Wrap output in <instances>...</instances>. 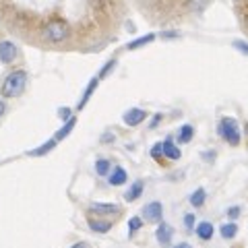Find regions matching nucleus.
Instances as JSON below:
<instances>
[{"label":"nucleus","instance_id":"1","mask_svg":"<svg viewBox=\"0 0 248 248\" xmlns=\"http://www.w3.org/2000/svg\"><path fill=\"white\" fill-rule=\"evenodd\" d=\"M27 73L25 71H13L6 75V79L2 81V87H0V91H2V97H19L23 95V91H25L27 87Z\"/></svg>","mask_w":248,"mask_h":248},{"label":"nucleus","instance_id":"2","mask_svg":"<svg viewBox=\"0 0 248 248\" xmlns=\"http://www.w3.org/2000/svg\"><path fill=\"white\" fill-rule=\"evenodd\" d=\"M68 35H71V27H68V23L62 21V19H52L44 25V37L52 44L64 42Z\"/></svg>","mask_w":248,"mask_h":248},{"label":"nucleus","instance_id":"3","mask_svg":"<svg viewBox=\"0 0 248 248\" xmlns=\"http://www.w3.org/2000/svg\"><path fill=\"white\" fill-rule=\"evenodd\" d=\"M217 130H219V137L226 143L234 145V147L240 145V128H238V122L234 118H223L219 122V126H217Z\"/></svg>","mask_w":248,"mask_h":248},{"label":"nucleus","instance_id":"4","mask_svg":"<svg viewBox=\"0 0 248 248\" xmlns=\"http://www.w3.org/2000/svg\"><path fill=\"white\" fill-rule=\"evenodd\" d=\"M17 58H19L17 46H15L13 42H9V40L0 42V62H2V64H13Z\"/></svg>","mask_w":248,"mask_h":248},{"label":"nucleus","instance_id":"5","mask_svg":"<svg viewBox=\"0 0 248 248\" xmlns=\"http://www.w3.org/2000/svg\"><path fill=\"white\" fill-rule=\"evenodd\" d=\"M143 215L147 221L157 223V221H161V215H164V205H161L159 201H153V203L143 207Z\"/></svg>","mask_w":248,"mask_h":248},{"label":"nucleus","instance_id":"6","mask_svg":"<svg viewBox=\"0 0 248 248\" xmlns=\"http://www.w3.org/2000/svg\"><path fill=\"white\" fill-rule=\"evenodd\" d=\"M147 118V112L145 110H141V108H130L128 112H124V124L126 126H139L143 120Z\"/></svg>","mask_w":248,"mask_h":248},{"label":"nucleus","instance_id":"7","mask_svg":"<svg viewBox=\"0 0 248 248\" xmlns=\"http://www.w3.org/2000/svg\"><path fill=\"white\" fill-rule=\"evenodd\" d=\"M172 236H174V230L168 226V223L161 221L157 230H155V238H157V242L161 246H170V242H172Z\"/></svg>","mask_w":248,"mask_h":248},{"label":"nucleus","instance_id":"8","mask_svg":"<svg viewBox=\"0 0 248 248\" xmlns=\"http://www.w3.org/2000/svg\"><path fill=\"white\" fill-rule=\"evenodd\" d=\"M89 211L95 213V215H112V213H118L120 207L114 205V203H93L89 207Z\"/></svg>","mask_w":248,"mask_h":248},{"label":"nucleus","instance_id":"9","mask_svg":"<svg viewBox=\"0 0 248 248\" xmlns=\"http://www.w3.org/2000/svg\"><path fill=\"white\" fill-rule=\"evenodd\" d=\"M161 149H164V155L168 159H180V149H178V147L174 145V141L172 139H166L164 143H161Z\"/></svg>","mask_w":248,"mask_h":248},{"label":"nucleus","instance_id":"10","mask_svg":"<svg viewBox=\"0 0 248 248\" xmlns=\"http://www.w3.org/2000/svg\"><path fill=\"white\" fill-rule=\"evenodd\" d=\"M97 85H99V77H95V79H91V81H89V85H87V89H85V93H83V97H81L79 106H77V110H83V108H85V104L89 102L91 93L97 89Z\"/></svg>","mask_w":248,"mask_h":248},{"label":"nucleus","instance_id":"11","mask_svg":"<svg viewBox=\"0 0 248 248\" xmlns=\"http://www.w3.org/2000/svg\"><path fill=\"white\" fill-rule=\"evenodd\" d=\"M143 188H145V184H143L141 180H137V182H135V184L126 190V195H124V199H126L128 203H133V201H137L139 197L143 195Z\"/></svg>","mask_w":248,"mask_h":248},{"label":"nucleus","instance_id":"12","mask_svg":"<svg viewBox=\"0 0 248 248\" xmlns=\"http://www.w3.org/2000/svg\"><path fill=\"white\" fill-rule=\"evenodd\" d=\"M75 124H77V118H75V116H71V118H68V120L64 122V126H62V128L58 130V133H56V135H54V139H56V141H62V139H66L68 135H71V133H73Z\"/></svg>","mask_w":248,"mask_h":248},{"label":"nucleus","instance_id":"13","mask_svg":"<svg viewBox=\"0 0 248 248\" xmlns=\"http://www.w3.org/2000/svg\"><path fill=\"white\" fill-rule=\"evenodd\" d=\"M197 236L201 240H211L213 238V223H209V221L199 223L197 226Z\"/></svg>","mask_w":248,"mask_h":248},{"label":"nucleus","instance_id":"14","mask_svg":"<svg viewBox=\"0 0 248 248\" xmlns=\"http://www.w3.org/2000/svg\"><path fill=\"white\" fill-rule=\"evenodd\" d=\"M126 180H128L126 172H124L122 168H114V172L110 174V184L112 186H120V184H124Z\"/></svg>","mask_w":248,"mask_h":248},{"label":"nucleus","instance_id":"15","mask_svg":"<svg viewBox=\"0 0 248 248\" xmlns=\"http://www.w3.org/2000/svg\"><path fill=\"white\" fill-rule=\"evenodd\" d=\"M56 139H52V141H48V143H44V145H40V147H37V149H33V151H29V155H31V157H40V155H46V153H48V151H52L54 149V147H56Z\"/></svg>","mask_w":248,"mask_h":248},{"label":"nucleus","instance_id":"16","mask_svg":"<svg viewBox=\"0 0 248 248\" xmlns=\"http://www.w3.org/2000/svg\"><path fill=\"white\" fill-rule=\"evenodd\" d=\"M89 228H91L93 232H97V234H106V232L112 228V223H110V221H97V219H89Z\"/></svg>","mask_w":248,"mask_h":248},{"label":"nucleus","instance_id":"17","mask_svg":"<svg viewBox=\"0 0 248 248\" xmlns=\"http://www.w3.org/2000/svg\"><path fill=\"white\" fill-rule=\"evenodd\" d=\"M205 199H207V192H205V188H197V190L190 195V203H192V207H203Z\"/></svg>","mask_w":248,"mask_h":248},{"label":"nucleus","instance_id":"18","mask_svg":"<svg viewBox=\"0 0 248 248\" xmlns=\"http://www.w3.org/2000/svg\"><path fill=\"white\" fill-rule=\"evenodd\" d=\"M192 135H195V128H192L190 124H184V126L180 128V133H178V141L180 143H190Z\"/></svg>","mask_w":248,"mask_h":248},{"label":"nucleus","instance_id":"19","mask_svg":"<svg viewBox=\"0 0 248 248\" xmlns=\"http://www.w3.org/2000/svg\"><path fill=\"white\" fill-rule=\"evenodd\" d=\"M155 40V35L153 33H147L145 37H139V40H135V42H130L128 44V50H137V48H143V46H147V44H151Z\"/></svg>","mask_w":248,"mask_h":248},{"label":"nucleus","instance_id":"20","mask_svg":"<svg viewBox=\"0 0 248 248\" xmlns=\"http://www.w3.org/2000/svg\"><path fill=\"white\" fill-rule=\"evenodd\" d=\"M110 170H112V164L108 159H97L95 161V172L99 176H106V174H110Z\"/></svg>","mask_w":248,"mask_h":248},{"label":"nucleus","instance_id":"21","mask_svg":"<svg viewBox=\"0 0 248 248\" xmlns=\"http://www.w3.org/2000/svg\"><path fill=\"white\" fill-rule=\"evenodd\" d=\"M236 232H238V226L236 223H226V226H221V236L226 238V240H232L236 236Z\"/></svg>","mask_w":248,"mask_h":248},{"label":"nucleus","instance_id":"22","mask_svg":"<svg viewBox=\"0 0 248 248\" xmlns=\"http://www.w3.org/2000/svg\"><path fill=\"white\" fill-rule=\"evenodd\" d=\"M141 226H143V221L139 219V217H133V219L128 221V232H130V234H135L137 230H141Z\"/></svg>","mask_w":248,"mask_h":248},{"label":"nucleus","instance_id":"23","mask_svg":"<svg viewBox=\"0 0 248 248\" xmlns=\"http://www.w3.org/2000/svg\"><path fill=\"white\" fill-rule=\"evenodd\" d=\"M114 66H116V60H110V62H108V64H106V66L102 68V73H99V79H104V77H106L108 73H110Z\"/></svg>","mask_w":248,"mask_h":248},{"label":"nucleus","instance_id":"24","mask_svg":"<svg viewBox=\"0 0 248 248\" xmlns=\"http://www.w3.org/2000/svg\"><path fill=\"white\" fill-rule=\"evenodd\" d=\"M234 48H236V50H240L242 54H246V56H248V44H246V42H242V40L234 42Z\"/></svg>","mask_w":248,"mask_h":248},{"label":"nucleus","instance_id":"25","mask_svg":"<svg viewBox=\"0 0 248 248\" xmlns=\"http://www.w3.org/2000/svg\"><path fill=\"white\" fill-rule=\"evenodd\" d=\"M184 226L188 228V230H192V228H195V215H192V213L184 215Z\"/></svg>","mask_w":248,"mask_h":248},{"label":"nucleus","instance_id":"26","mask_svg":"<svg viewBox=\"0 0 248 248\" xmlns=\"http://www.w3.org/2000/svg\"><path fill=\"white\" fill-rule=\"evenodd\" d=\"M151 155H153L155 159H159V155H164V149H161V143H155V145H153Z\"/></svg>","mask_w":248,"mask_h":248},{"label":"nucleus","instance_id":"27","mask_svg":"<svg viewBox=\"0 0 248 248\" xmlns=\"http://www.w3.org/2000/svg\"><path fill=\"white\" fill-rule=\"evenodd\" d=\"M207 0H188V4L192 6V9H203Z\"/></svg>","mask_w":248,"mask_h":248},{"label":"nucleus","instance_id":"28","mask_svg":"<svg viewBox=\"0 0 248 248\" xmlns=\"http://www.w3.org/2000/svg\"><path fill=\"white\" fill-rule=\"evenodd\" d=\"M228 215L232 217V219H236V217L240 215V207H230L228 209Z\"/></svg>","mask_w":248,"mask_h":248},{"label":"nucleus","instance_id":"29","mask_svg":"<svg viewBox=\"0 0 248 248\" xmlns=\"http://www.w3.org/2000/svg\"><path fill=\"white\" fill-rule=\"evenodd\" d=\"M68 114H71V112H68V110H66V108H64V110H60V118H62V120H64V122H66L68 118H71V116H68Z\"/></svg>","mask_w":248,"mask_h":248},{"label":"nucleus","instance_id":"30","mask_svg":"<svg viewBox=\"0 0 248 248\" xmlns=\"http://www.w3.org/2000/svg\"><path fill=\"white\" fill-rule=\"evenodd\" d=\"M159 120H161V114H155V118H153V122H151V126L155 128V126L159 124Z\"/></svg>","mask_w":248,"mask_h":248},{"label":"nucleus","instance_id":"31","mask_svg":"<svg viewBox=\"0 0 248 248\" xmlns=\"http://www.w3.org/2000/svg\"><path fill=\"white\" fill-rule=\"evenodd\" d=\"M4 112H6V106H4L2 99H0V118H2V116H4Z\"/></svg>","mask_w":248,"mask_h":248},{"label":"nucleus","instance_id":"32","mask_svg":"<svg viewBox=\"0 0 248 248\" xmlns=\"http://www.w3.org/2000/svg\"><path fill=\"white\" fill-rule=\"evenodd\" d=\"M71 248H87V244H85V242H77V244H73Z\"/></svg>","mask_w":248,"mask_h":248},{"label":"nucleus","instance_id":"33","mask_svg":"<svg viewBox=\"0 0 248 248\" xmlns=\"http://www.w3.org/2000/svg\"><path fill=\"white\" fill-rule=\"evenodd\" d=\"M102 141H104V143H108V141H114V135H112V137H110V135H104Z\"/></svg>","mask_w":248,"mask_h":248},{"label":"nucleus","instance_id":"34","mask_svg":"<svg viewBox=\"0 0 248 248\" xmlns=\"http://www.w3.org/2000/svg\"><path fill=\"white\" fill-rule=\"evenodd\" d=\"M174 248H190V244H186V242H182V244H178V246H174Z\"/></svg>","mask_w":248,"mask_h":248}]
</instances>
